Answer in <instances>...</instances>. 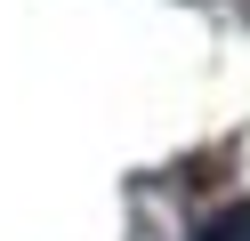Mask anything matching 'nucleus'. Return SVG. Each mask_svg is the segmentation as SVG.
I'll return each mask as SVG.
<instances>
[{
  "instance_id": "obj_1",
  "label": "nucleus",
  "mask_w": 250,
  "mask_h": 241,
  "mask_svg": "<svg viewBox=\"0 0 250 241\" xmlns=\"http://www.w3.org/2000/svg\"><path fill=\"white\" fill-rule=\"evenodd\" d=\"M194 241H250V201H226V209H218V217L202 225Z\"/></svg>"
}]
</instances>
